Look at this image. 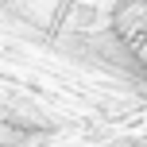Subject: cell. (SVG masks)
<instances>
[{
    "label": "cell",
    "instance_id": "cell-1",
    "mask_svg": "<svg viewBox=\"0 0 147 147\" xmlns=\"http://www.w3.org/2000/svg\"><path fill=\"white\" fill-rule=\"evenodd\" d=\"M112 31L128 47V54L147 70V0H124L112 12Z\"/></svg>",
    "mask_w": 147,
    "mask_h": 147
}]
</instances>
